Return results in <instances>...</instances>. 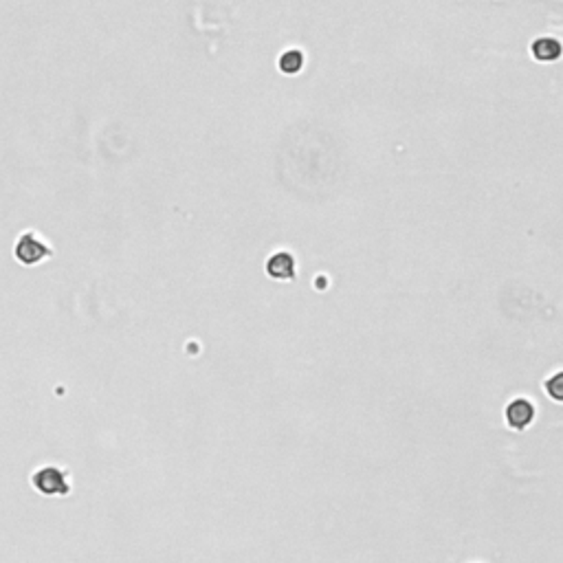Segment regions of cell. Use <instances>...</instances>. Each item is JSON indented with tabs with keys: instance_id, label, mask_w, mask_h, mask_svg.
<instances>
[{
	"instance_id": "1",
	"label": "cell",
	"mask_w": 563,
	"mask_h": 563,
	"mask_svg": "<svg viewBox=\"0 0 563 563\" xmlns=\"http://www.w3.org/2000/svg\"><path fill=\"white\" fill-rule=\"evenodd\" d=\"M13 256L24 266H33L38 262H42L44 258L53 256V247L38 231L26 229L18 236L16 245H13Z\"/></svg>"
},
{
	"instance_id": "2",
	"label": "cell",
	"mask_w": 563,
	"mask_h": 563,
	"mask_svg": "<svg viewBox=\"0 0 563 563\" xmlns=\"http://www.w3.org/2000/svg\"><path fill=\"white\" fill-rule=\"evenodd\" d=\"M532 418H535V407L526 398H517L506 407V421L513 429H526L532 423Z\"/></svg>"
},
{
	"instance_id": "3",
	"label": "cell",
	"mask_w": 563,
	"mask_h": 563,
	"mask_svg": "<svg viewBox=\"0 0 563 563\" xmlns=\"http://www.w3.org/2000/svg\"><path fill=\"white\" fill-rule=\"evenodd\" d=\"M33 484H38L44 493H51V491H66V478L58 471V468H42V471H38L35 478H33Z\"/></svg>"
},
{
	"instance_id": "4",
	"label": "cell",
	"mask_w": 563,
	"mask_h": 563,
	"mask_svg": "<svg viewBox=\"0 0 563 563\" xmlns=\"http://www.w3.org/2000/svg\"><path fill=\"white\" fill-rule=\"evenodd\" d=\"M266 271L277 279H291L295 275V262L288 253H277V256H273L269 264H266Z\"/></svg>"
},
{
	"instance_id": "5",
	"label": "cell",
	"mask_w": 563,
	"mask_h": 563,
	"mask_svg": "<svg viewBox=\"0 0 563 563\" xmlns=\"http://www.w3.org/2000/svg\"><path fill=\"white\" fill-rule=\"evenodd\" d=\"M532 56L541 60V62H550L561 56V44L555 38H539L537 42L532 44Z\"/></svg>"
},
{
	"instance_id": "6",
	"label": "cell",
	"mask_w": 563,
	"mask_h": 563,
	"mask_svg": "<svg viewBox=\"0 0 563 563\" xmlns=\"http://www.w3.org/2000/svg\"><path fill=\"white\" fill-rule=\"evenodd\" d=\"M302 64H304V56H302V51H297V49L286 51L284 56L279 58V69L284 73H297L302 69Z\"/></svg>"
},
{
	"instance_id": "7",
	"label": "cell",
	"mask_w": 563,
	"mask_h": 563,
	"mask_svg": "<svg viewBox=\"0 0 563 563\" xmlns=\"http://www.w3.org/2000/svg\"><path fill=\"white\" fill-rule=\"evenodd\" d=\"M546 390L555 400H563V372H559V374H555V377L548 379Z\"/></svg>"
}]
</instances>
